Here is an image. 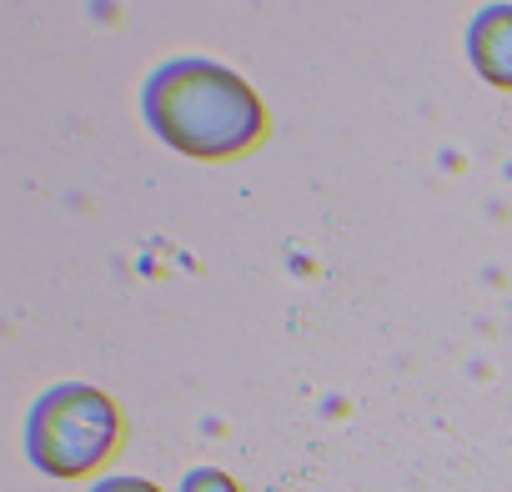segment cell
Wrapping results in <instances>:
<instances>
[{"label":"cell","mask_w":512,"mask_h":492,"mask_svg":"<svg viewBox=\"0 0 512 492\" xmlns=\"http://www.w3.org/2000/svg\"><path fill=\"white\" fill-rule=\"evenodd\" d=\"M141 106H146L151 131L166 146L201 156V161L241 156L267 136V111L256 101V91L236 71L201 61V56L166 61L146 81Z\"/></svg>","instance_id":"6da1fadb"},{"label":"cell","mask_w":512,"mask_h":492,"mask_svg":"<svg viewBox=\"0 0 512 492\" xmlns=\"http://www.w3.org/2000/svg\"><path fill=\"white\" fill-rule=\"evenodd\" d=\"M121 437V412L106 392L86 382H61L51 387L26 422V452L41 472L51 477H81L111 457Z\"/></svg>","instance_id":"7a4b0ae2"},{"label":"cell","mask_w":512,"mask_h":492,"mask_svg":"<svg viewBox=\"0 0 512 492\" xmlns=\"http://www.w3.org/2000/svg\"><path fill=\"white\" fill-rule=\"evenodd\" d=\"M181 492H236V487H231L221 472L201 467V472H191V477H186V487H181Z\"/></svg>","instance_id":"277c9868"},{"label":"cell","mask_w":512,"mask_h":492,"mask_svg":"<svg viewBox=\"0 0 512 492\" xmlns=\"http://www.w3.org/2000/svg\"><path fill=\"white\" fill-rule=\"evenodd\" d=\"M91 492H156V487L141 482V477H106V482H96Z\"/></svg>","instance_id":"5b68a950"},{"label":"cell","mask_w":512,"mask_h":492,"mask_svg":"<svg viewBox=\"0 0 512 492\" xmlns=\"http://www.w3.org/2000/svg\"><path fill=\"white\" fill-rule=\"evenodd\" d=\"M467 51L492 86L512 91V6H487L467 31Z\"/></svg>","instance_id":"3957f363"}]
</instances>
